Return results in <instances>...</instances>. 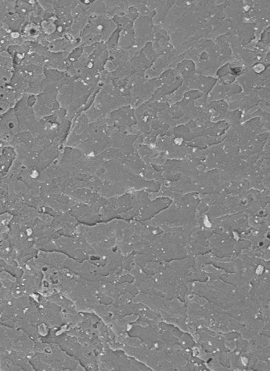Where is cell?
Segmentation results:
<instances>
[{
    "mask_svg": "<svg viewBox=\"0 0 270 371\" xmlns=\"http://www.w3.org/2000/svg\"><path fill=\"white\" fill-rule=\"evenodd\" d=\"M117 25L105 15H91L88 24L80 36V46L106 44L112 38Z\"/></svg>",
    "mask_w": 270,
    "mask_h": 371,
    "instance_id": "cell-4",
    "label": "cell"
},
{
    "mask_svg": "<svg viewBox=\"0 0 270 371\" xmlns=\"http://www.w3.org/2000/svg\"><path fill=\"white\" fill-rule=\"evenodd\" d=\"M64 74L56 71H45L43 90L34 96L32 104L34 114L38 120L49 117L60 109L56 99L57 85Z\"/></svg>",
    "mask_w": 270,
    "mask_h": 371,
    "instance_id": "cell-3",
    "label": "cell"
},
{
    "mask_svg": "<svg viewBox=\"0 0 270 371\" xmlns=\"http://www.w3.org/2000/svg\"><path fill=\"white\" fill-rule=\"evenodd\" d=\"M30 363L36 370H85L72 356L65 355L57 344L37 342Z\"/></svg>",
    "mask_w": 270,
    "mask_h": 371,
    "instance_id": "cell-2",
    "label": "cell"
},
{
    "mask_svg": "<svg viewBox=\"0 0 270 371\" xmlns=\"http://www.w3.org/2000/svg\"><path fill=\"white\" fill-rule=\"evenodd\" d=\"M98 87L90 90L80 79L64 75L57 85L56 99L60 109L65 113V117L71 121L76 115L86 110L94 98Z\"/></svg>",
    "mask_w": 270,
    "mask_h": 371,
    "instance_id": "cell-1",
    "label": "cell"
},
{
    "mask_svg": "<svg viewBox=\"0 0 270 371\" xmlns=\"http://www.w3.org/2000/svg\"><path fill=\"white\" fill-rule=\"evenodd\" d=\"M15 67L12 55L8 51L0 50V82L9 85Z\"/></svg>",
    "mask_w": 270,
    "mask_h": 371,
    "instance_id": "cell-5",
    "label": "cell"
}]
</instances>
